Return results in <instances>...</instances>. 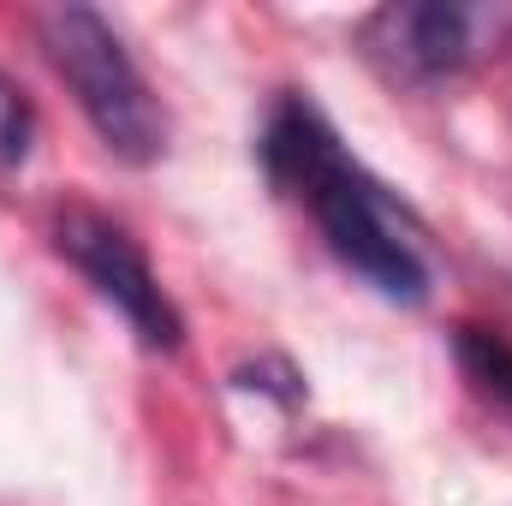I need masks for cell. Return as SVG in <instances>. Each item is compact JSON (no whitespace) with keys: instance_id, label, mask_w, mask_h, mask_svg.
<instances>
[{"instance_id":"cell-6","label":"cell","mask_w":512,"mask_h":506,"mask_svg":"<svg viewBox=\"0 0 512 506\" xmlns=\"http://www.w3.org/2000/svg\"><path fill=\"white\" fill-rule=\"evenodd\" d=\"M30 149H36V102L24 96L18 78L0 72V167L30 161Z\"/></svg>"},{"instance_id":"cell-3","label":"cell","mask_w":512,"mask_h":506,"mask_svg":"<svg viewBox=\"0 0 512 506\" xmlns=\"http://www.w3.org/2000/svg\"><path fill=\"white\" fill-rule=\"evenodd\" d=\"M512 6H459V0H411L364 18L370 60L399 84H441L477 66L483 54L507 48Z\"/></svg>"},{"instance_id":"cell-5","label":"cell","mask_w":512,"mask_h":506,"mask_svg":"<svg viewBox=\"0 0 512 506\" xmlns=\"http://www.w3.org/2000/svg\"><path fill=\"white\" fill-rule=\"evenodd\" d=\"M453 352H459V370L477 381L495 405L512 411V340L507 334H495V328H459Z\"/></svg>"},{"instance_id":"cell-1","label":"cell","mask_w":512,"mask_h":506,"mask_svg":"<svg viewBox=\"0 0 512 506\" xmlns=\"http://www.w3.org/2000/svg\"><path fill=\"white\" fill-rule=\"evenodd\" d=\"M262 167L280 191H292L310 221L322 227L328 251L340 256L352 274H364L382 298L393 304H417L429 292V268L417 245L405 239L393 203L382 185L346 155L340 131L328 126L304 96H286L268 126H262Z\"/></svg>"},{"instance_id":"cell-4","label":"cell","mask_w":512,"mask_h":506,"mask_svg":"<svg viewBox=\"0 0 512 506\" xmlns=\"http://www.w3.org/2000/svg\"><path fill=\"white\" fill-rule=\"evenodd\" d=\"M54 251L66 256L120 316L131 322V334L149 346V352H179V340H185V316L173 310V298L161 292V280H155V268H149V256L137 251V239H131L126 227H114L108 215H96V209H60L54 215Z\"/></svg>"},{"instance_id":"cell-2","label":"cell","mask_w":512,"mask_h":506,"mask_svg":"<svg viewBox=\"0 0 512 506\" xmlns=\"http://www.w3.org/2000/svg\"><path fill=\"white\" fill-rule=\"evenodd\" d=\"M42 54L48 66L66 78L72 102L84 108L90 131L108 143V155H120L131 167L161 161L167 149V114L149 90V78L137 72L126 42L114 36V24L96 6H48L36 18Z\"/></svg>"}]
</instances>
